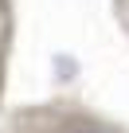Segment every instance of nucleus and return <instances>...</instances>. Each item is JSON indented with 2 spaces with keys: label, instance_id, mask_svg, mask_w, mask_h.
I'll use <instances>...</instances> for the list:
<instances>
[{
  "label": "nucleus",
  "instance_id": "nucleus-1",
  "mask_svg": "<svg viewBox=\"0 0 129 133\" xmlns=\"http://www.w3.org/2000/svg\"><path fill=\"white\" fill-rule=\"evenodd\" d=\"M78 133H94V129H78Z\"/></svg>",
  "mask_w": 129,
  "mask_h": 133
}]
</instances>
